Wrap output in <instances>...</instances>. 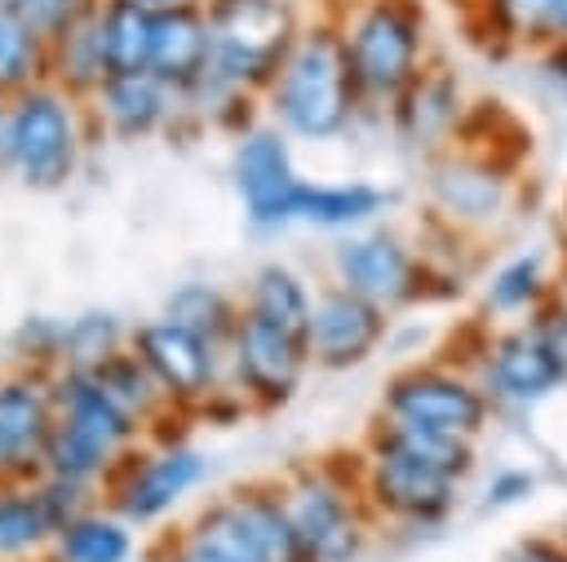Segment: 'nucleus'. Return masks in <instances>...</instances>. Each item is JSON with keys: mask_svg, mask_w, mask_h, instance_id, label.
Returning <instances> with one entry per match:
<instances>
[{"mask_svg": "<svg viewBox=\"0 0 567 562\" xmlns=\"http://www.w3.org/2000/svg\"><path fill=\"white\" fill-rule=\"evenodd\" d=\"M204 13H208L213 58L199 84L182 102L217 111L226 119L230 106L270 89L275 71L284 66L306 22L297 18L292 0H204Z\"/></svg>", "mask_w": 567, "mask_h": 562, "instance_id": "obj_1", "label": "nucleus"}, {"mask_svg": "<svg viewBox=\"0 0 567 562\" xmlns=\"http://www.w3.org/2000/svg\"><path fill=\"white\" fill-rule=\"evenodd\" d=\"M266 102H270L275 128L306 142H328L350 128L363 97L350 75V58L337 22L301 27L297 44L288 49L284 66L266 89Z\"/></svg>", "mask_w": 567, "mask_h": 562, "instance_id": "obj_2", "label": "nucleus"}, {"mask_svg": "<svg viewBox=\"0 0 567 562\" xmlns=\"http://www.w3.org/2000/svg\"><path fill=\"white\" fill-rule=\"evenodd\" d=\"M337 27L363 106H394L430 66V22L416 0H359Z\"/></svg>", "mask_w": 567, "mask_h": 562, "instance_id": "obj_3", "label": "nucleus"}, {"mask_svg": "<svg viewBox=\"0 0 567 562\" xmlns=\"http://www.w3.org/2000/svg\"><path fill=\"white\" fill-rule=\"evenodd\" d=\"M9 102V128H13V177L27 190H62L84 150L80 106L66 89L53 80L31 84Z\"/></svg>", "mask_w": 567, "mask_h": 562, "instance_id": "obj_4", "label": "nucleus"}, {"mask_svg": "<svg viewBox=\"0 0 567 562\" xmlns=\"http://www.w3.org/2000/svg\"><path fill=\"white\" fill-rule=\"evenodd\" d=\"M186 535L213 544L235 562H306L284 496L261 487H244L204 504L186 527Z\"/></svg>", "mask_w": 567, "mask_h": 562, "instance_id": "obj_5", "label": "nucleus"}, {"mask_svg": "<svg viewBox=\"0 0 567 562\" xmlns=\"http://www.w3.org/2000/svg\"><path fill=\"white\" fill-rule=\"evenodd\" d=\"M381 412L390 425L452 434V438L474 443L487 425V389L443 367H412L390 381Z\"/></svg>", "mask_w": 567, "mask_h": 562, "instance_id": "obj_6", "label": "nucleus"}, {"mask_svg": "<svg viewBox=\"0 0 567 562\" xmlns=\"http://www.w3.org/2000/svg\"><path fill=\"white\" fill-rule=\"evenodd\" d=\"M128 350L146 363V372L159 381L164 398L173 407H195L208 403L217 389V367H221V345H213L208 336L182 327L177 319L159 314L146 319L128 332Z\"/></svg>", "mask_w": 567, "mask_h": 562, "instance_id": "obj_7", "label": "nucleus"}, {"mask_svg": "<svg viewBox=\"0 0 567 562\" xmlns=\"http://www.w3.org/2000/svg\"><path fill=\"white\" fill-rule=\"evenodd\" d=\"M208 473V460L186 447V443H164L128 465H115L106 473V487H111V509L133 522V527H146V522H159L168 509H177Z\"/></svg>", "mask_w": 567, "mask_h": 562, "instance_id": "obj_8", "label": "nucleus"}, {"mask_svg": "<svg viewBox=\"0 0 567 562\" xmlns=\"http://www.w3.org/2000/svg\"><path fill=\"white\" fill-rule=\"evenodd\" d=\"M456 487L461 478H452L447 469L403 451L390 438H372V465H368V496L377 509H385L399 522L412 527H434L452 513L456 504Z\"/></svg>", "mask_w": 567, "mask_h": 562, "instance_id": "obj_9", "label": "nucleus"}, {"mask_svg": "<svg viewBox=\"0 0 567 562\" xmlns=\"http://www.w3.org/2000/svg\"><path fill=\"white\" fill-rule=\"evenodd\" d=\"M230 372H235V385L261 403V407H279L297 394L306 367H310V345L257 314H239V327L230 336Z\"/></svg>", "mask_w": 567, "mask_h": 562, "instance_id": "obj_10", "label": "nucleus"}, {"mask_svg": "<svg viewBox=\"0 0 567 562\" xmlns=\"http://www.w3.org/2000/svg\"><path fill=\"white\" fill-rule=\"evenodd\" d=\"M53 420H58L53 372L27 367L13 376H0V478L4 482L40 478Z\"/></svg>", "mask_w": 567, "mask_h": 562, "instance_id": "obj_11", "label": "nucleus"}, {"mask_svg": "<svg viewBox=\"0 0 567 562\" xmlns=\"http://www.w3.org/2000/svg\"><path fill=\"white\" fill-rule=\"evenodd\" d=\"M230 177L235 190L244 199V212L257 230H284L292 226V195L301 186L297 168H292V150L284 128H244L235 159H230Z\"/></svg>", "mask_w": 567, "mask_h": 562, "instance_id": "obj_12", "label": "nucleus"}, {"mask_svg": "<svg viewBox=\"0 0 567 562\" xmlns=\"http://www.w3.org/2000/svg\"><path fill=\"white\" fill-rule=\"evenodd\" d=\"M288 518L297 527L306 562H354L363 549V522L354 513V500L323 473H301L284 491Z\"/></svg>", "mask_w": 567, "mask_h": 562, "instance_id": "obj_13", "label": "nucleus"}, {"mask_svg": "<svg viewBox=\"0 0 567 562\" xmlns=\"http://www.w3.org/2000/svg\"><path fill=\"white\" fill-rule=\"evenodd\" d=\"M341 288L377 301L381 310H394L421 292V266L408 252V243L390 230H363L337 243L332 252Z\"/></svg>", "mask_w": 567, "mask_h": 562, "instance_id": "obj_14", "label": "nucleus"}, {"mask_svg": "<svg viewBox=\"0 0 567 562\" xmlns=\"http://www.w3.org/2000/svg\"><path fill=\"white\" fill-rule=\"evenodd\" d=\"M385 336V310L350 288H328L315 296V319H310V363L328 372L359 367L372 358V350Z\"/></svg>", "mask_w": 567, "mask_h": 562, "instance_id": "obj_15", "label": "nucleus"}, {"mask_svg": "<svg viewBox=\"0 0 567 562\" xmlns=\"http://www.w3.org/2000/svg\"><path fill=\"white\" fill-rule=\"evenodd\" d=\"M53 407H58V420L62 425H71L75 434H84L111 460H124L128 447L142 434V425L84 367H58L53 372Z\"/></svg>", "mask_w": 567, "mask_h": 562, "instance_id": "obj_16", "label": "nucleus"}, {"mask_svg": "<svg viewBox=\"0 0 567 562\" xmlns=\"http://www.w3.org/2000/svg\"><path fill=\"white\" fill-rule=\"evenodd\" d=\"M213 40H208V13L204 0L159 4L155 9V44H151V75H159L177 97H186L199 75L208 71Z\"/></svg>", "mask_w": 567, "mask_h": 562, "instance_id": "obj_17", "label": "nucleus"}, {"mask_svg": "<svg viewBox=\"0 0 567 562\" xmlns=\"http://www.w3.org/2000/svg\"><path fill=\"white\" fill-rule=\"evenodd\" d=\"M93 106L111 137L137 142V137L159 133L173 119V111L182 106V97L159 75L137 71V75H106L102 89L93 93Z\"/></svg>", "mask_w": 567, "mask_h": 562, "instance_id": "obj_18", "label": "nucleus"}, {"mask_svg": "<svg viewBox=\"0 0 567 562\" xmlns=\"http://www.w3.org/2000/svg\"><path fill=\"white\" fill-rule=\"evenodd\" d=\"M558 372L549 363V354L540 350V341L532 336V327L523 332H505L483 363V389L492 403L505 407H532L540 398H549L558 389Z\"/></svg>", "mask_w": 567, "mask_h": 562, "instance_id": "obj_19", "label": "nucleus"}, {"mask_svg": "<svg viewBox=\"0 0 567 562\" xmlns=\"http://www.w3.org/2000/svg\"><path fill=\"white\" fill-rule=\"evenodd\" d=\"M111 75L106 62V40H102V18H97V0L49 40V80L58 89H66L71 97H93L102 89V80Z\"/></svg>", "mask_w": 567, "mask_h": 562, "instance_id": "obj_20", "label": "nucleus"}, {"mask_svg": "<svg viewBox=\"0 0 567 562\" xmlns=\"http://www.w3.org/2000/svg\"><path fill=\"white\" fill-rule=\"evenodd\" d=\"M394 119L412 146L443 142L461 119V84L447 66H425L412 89L394 102Z\"/></svg>", "mask_w": 567, "mask_h": 562, "instance_id": "obj_21", "label": "nucleus"}, {"mask_svg": "<svg viewBox=\"0 0 567 562\" xmlns=\"http://www.w3.org/2000/svg\"><path fill=\"white\" fill-rule=\"evenodd\" d=\"M385 208V190L368 181H301L292 195V226L350 230Z\"/></svg>", "mask_w": 567, "mask_h": 562, "instance_id": "obj_22", "label": "nucleus"}, {"mask_svg": "<svg viewBox=\"0 0 567 562\" xmlns=\"http://www.w3.org/2000/svg\"><path fill=\"white\" fill-rule=\"evenodd\" d=\"M133 522H124L115 509H84L66 518L49 544L53 562H133Z\"/></svg>", "mask_w": 567, "mask_h": 562, "instance_id": "obj_23", "label": "nucleus"}, {"mask_svg": "<svg viewBox=\"0 0 567 562\" xmlns=\"http://www.w3.org/2000/svg\"><path fill=\"white\" fill-rule=\"evenodd\" d=\"M102 40L111 75H137L151 71V44H155V4L146 0H97Z\"/></svg>", "mask_w": 567, "mask_h": 562, "instance_id": "obj_24", "label": "nucleus"}, {"mask_svg": "<svg viewBox=\"0 0 567 562\" xmlns=\"http://www.w3.org/2000/svg\"><path fill=\"white\" fill-rule=\"evenodd\" d=\"M58 518L40 491V482H4L0 478V558H22L53 544Z\"/></svg>", "mask_w": 567, "mask_h": 562, "instance_id": "obj_25", "label": "nucleus"}, {"mask_svg": "<svg viewBox=\"0 0 567 562\" xmlns=\"http://www.w3.org/2000/svg\"><path fill=\"white\" fill-rule=\"evenodd\" d=\"M244 310L257 314V319H266V323H275V327H284V332H292V336H301L310 345L315 296H310V288L288 266H279V261L261 266L252 274V283H248V305Z\"/></svg>", "mask_w": 567, "mask_h": 562, "instance_id": "obj_26", "label": "nucleus"}, {"mask_svg": "<svg viewBox=\"0 0 567 562\" xmlns=\"http://www.w3.org/2000/svg\"><path fill=\"white\" fill-rule=\"evenodd\" d=\"M137 425H151L155 416H164V412H173V403L164 398V389H159V381L146 372V363L124 345V350H115V354H106L97 367H84Z\"/></svg>", "mask_w": 567, "mask_h": 562, "instance_id": "obj_27", "label": "nucleus"}, {"mask_svg": "<svg viewBox=\"0 0 567 562\" xmlns=\"http://www.w3.org/2000/svg\"><path fill=\"white\" fill-rule=\"evenodd\" d=\"M501 40L518 49H549L567 40V0H483Z\"/></svg>", "mask_w": 567, "mask_h": 562, "instance_id": "obj_28", "label": "nucleus"}, {"mask_svg": "<svg viewBox=\"0 0 567 562\" xmlns=\"http://www.w3.org/2000/svg\"><path fill=\"white\" fill-rule=\"evenodd\" d=\"M164 314H168V319H177L182 327H190V332L208 336L213 345L230 350V336H235V327H239V314H244V310H239V305H235L217 283H199V279H190V283H182V288H173V292H168Z\"/></svg>", "mask_w": 567, "mask_h": 562, "instance_id": "obj_29", "label": "nucleus"}, {"mask_svg": "<svg viewBox=\"0 0 567 562\" xmlns=\"http://www.w3.org/2000/svg\"><path fill=\"white\" fill-rule=\"evenodd\" d=\"M49 80V40L35 35L13 9H0V97Z\"/></svg>", "mask_w": 567, "mask_h": 562, "instance_id": "obj_30", "label": "nucleus"}, {"mask_svg": "<svg viewBox=\"0 0 567 562\" xmlns=\"http://www.w3.org/2000/svg\"><path fill=\"white\" fill-rule=\"evenodd\" d=\"M128 336L120 327L115 314L106 310H84L75 319H62V354H58V367H97L106 354L124 350Z\"/></svg>", "mask_w": 567, "mask_h": 562, "instance_id": "obj_31", "label": "nucleus"}, {"mask_svg": "<svg viewBox=\"0 0 567 562\" xmlns=\"http://www.w3.org/2000/svg\"><path fill=\"white\" fill-rule=\"evenodd\" d=\"M434 195L443 199L447 212L496 217V208H501V177L487 173V168H474V164H447L434 177Z\"/></svg>", "mask_w": 567, "mask_h": 562, "instance_id": "obj_32", "label": "nucleus"}, {"mask_svg": "<svg viewBox=\"0 0 567 562\" xmlns=\"http://www.w3.org/2000/svg\"><path fill=\"white\" fill-rule=\"evenodd\" d=\"M540 283H545L540 257H536V252H523V257L505 261V266L492 274V283H487V305L501 310V314L523 310V305H532V301L540 296Z\"/></svg>", "mask_w": 567, "mask_h": 562, "instance_id": "obj_33", "label": "nucleus"}, {"mask_svg": "<svg viewBox=\"0 0 567 562\" xmlns=\"http://www.w3.org/2000/svg\"><path fill=\"white\" fill-rule=\"evenodd\" d=\"M93 0H22L13 13L35 31V35H44V40H53L58 31H66L84 9H89Z\"/></svg>", "mask_w": 567, "mask_h": 562, "instance_id": "obj_34", "label": "nucleus"}, {"mask_svg": "<svg viewBox=\"0 0 567 562\" xmlns=\"http://www.w3.org/2000/svg\"><path fill=\"white\" fill-rule=\"evenodd\" d=\"M532 336H536L540 350L549 354L558 381H567V305H549V310L532 323Z\"/></svg>", "mask_w": 567, "mask_h": 562, "instance_id": "obj_35", "label": "nucleus"}, {"mask_svg": "<svg viewBox=\"0 0 567 562\" xmlns=\"http://www.w3.org/2000/svg\"><path fill=\"white\" fill-rule=\"evenodd\" d=\"M536 491V478L527 469H501L492 482H487V504L492 509H505V504H518Z\"/></svg>", "mask_w": 567, "mask_h": 562, "instance_id": "obj_36", "label": "nucleus"}, {"mask_svg": "<svg viewBox=\"0 0 567 562\" xmlns=\"http://www.w3.org/2000/svg\"><path fill=\"white\" fill-rule=\"evenodd\" d=\"M540 80L567 102V40L563 44H549L540 49Z\"/></svg>", "mask_w": 567, "mask_h": 562, "instance_id": "obj_37", "label": "nucleus"}, {"mask_svg": "<svg viewBox=\"0 0 567 562\" xmlns=\"http://www.w3.org/2000/svg\"><path fill=\"white\" fill-rule=\"evenodd\" d=\"M505 562H567V549L554 544V540L532 535V540H518V544L505 553Z\"/></svg>", "mask_w": 567, "mask_h": 562, "instance_id": "obj_38", "label": "nucleus"}, {"mask_svg": "<svg viewBox=\"0 0 567 562\" xmlns=\"http://www.w3.org/2000/svg\"><path fill=\"white\" fill-rule=\"evenodd\" d=\"M164 562H235V558H226V553H217L213 544H199V540H190V535H182V540L173 544V553H168Z\"/></svg>", "mask_w": 567, "mask_h": 562, "instance_id": "obj_39", "label": "nucleus"}, {"mask_svg": "<svg viewBox=\"0 0 567 562\" xmlns=\"http://www.w3.org/2000/svg\"><path fill=\"white\" fill-rule=\"evenodd\" d=\"M13 173V128H9V102L0 97V177Z\"/></svg>", "mask_w": 567, "mask_h": 562, "instance_id": "obj_40", "label": "nucleus"}, {"mask_svg": "<svg viewBox=\"0 0 567 562\" xmlns=\"http://www.w3.org/2000/svg\"><path fill=\"white\" fill-rule=\"evenodd\" d=\"M18 4H22V0H0V9H18Z\"/></svg>", "mask_w": 567, "mask_h": 562, "instance_id": "obj_41", "label": "nucleus"}, {"mask_svg": "<svg viewBox=\"0 0 567 562\" xmlns=\"http://www.w3.org/2000/svg\"><path fill=\"white\" fill-rule=\"evenodd\" d=\"M146 4H155V9H159V4H182V0H146Z\"/></svg>", "mask_w": 567, "mask_h": 562, "instance_id": "obj_42", "label": "nucleus"}]
</instances>
